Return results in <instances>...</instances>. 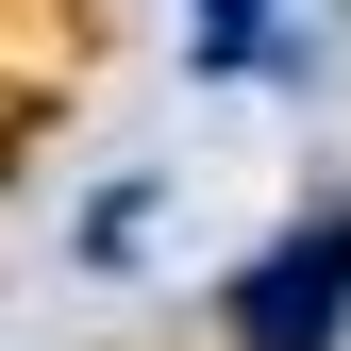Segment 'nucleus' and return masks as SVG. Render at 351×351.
Instances as JSON below:
<instances>
[{"instance_id":"1","label":"nucleus","mask_w":351,"mask_h":351,"mask_svg":"<svg viewBox=\"0 0 351 351\" xmlns=\"http://www.w3.org/2000/svg\"><path fill=\"white\" fill-rule=\"evenodd\" d=\"M217 318H234V351H351V201L285 217V234L234 268Z\"/></svg>"},{"instance_id":"2","label":"nucleus","mask_w":351,"mask_h":351,"mask_svg":"<svg viewBox=\"0 0 351 351\" xmlns=\"http://www.w3.org/2000/svg\"><path fill=\"white\" fill-rule=\"evenodd\" d=\"M134 234H151V184H101V201H84V234H67V251H84V268H134Z\"/></svg>"}]
</instances>
